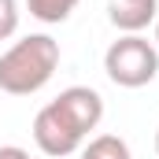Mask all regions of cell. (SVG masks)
<instances>
[{
  "instance_id": "8992f818",
  "label": "cell",
  "mask_w": 159,
  "mask_h": 159,
  "mask_svg": "<svg viewBox=\"0 0 159 159\" xmlns=\"http://www.w3.org/2000/svg\"><path fill=\"white\" fill-rule=\"evenodd\" d=\"M81 159H129V144L115 133H100L81 148Z\"/></svg>"
},
{
  "instance_id": "30bf717a",
  "label": "cell",
  "mask_w": 159,
  "mask_h": 159,
  "mask_svg": "<svg viewBox=\"0 0 159 159\" xmlns=\"http://www.w3.org/2000/svg\"><path fill=\"white\" fill-rule=\"evenodd\" d=\"M156 48H159V19H156Z\"/></svg>"
},
{
  "instance_id": "ba28073f",
  "label": "cell",
  "mask_w": 159,
  "mask_h": 159,
  "mask_svg": "<svg viewBox=\"0 0 159 159\" xmlns=\"http://www.w3.org/2000/svg\"><path fill=\"white\" fill-rule=\"evenodd\" d=\"M19 30V0H0V41Z\"/></svg>"
},
{
  "instance_id": "277c9868",
  "label": "cell",
  "mask_w": 159,
  "mask_h": 159,
  "mask_svg": "<svg viewBox=\"0 0 159 159\" xmlns=\"http://www.w3.org/2000/svg\"><path fill=\"white\" fill-rule=\"evenodd\" d=\"M52 104L74 122L85 137H89V129H96L100 119H104V96H100L96 89H89V85H70V89H63Z\"/></svg>"
},
{
  "instance_id": "8fae6325",
  "label": "cell",
  "mask_w": 159,
  "mask_h": 159,
  "mask_svg": "<svg viewBox=\"0 0 159 159\" xmlns=\"http://www.w3.org/2000/svg\"><path fill=\"white\" fill-rule=\"evenodd\" d=\"M156 156H159V129H156Z\"/></svg>"
},
{
  "instance_id": "7a4b0ae2",
  "label": "cell",
  "mask_w": 159,
  "mask_h": 159,
  "mask_svg": "<svg viewBox=\"0 0 159 159\" xmlns=\"http://www.w3.org/2000/svg\"><path fill=\"white\" fill-rule=\"evenodd\" d=\"M104 70L122 89L148 85L159 74V48H156V41L141 37V34H126V37L111 41V48L104 52Z\"/></svg>"
},
{
  "instance_id": "3957f363",
  "label": "cell",
  "mask_w": 159,
  "mask_h": 159,
  "mask_svg": "<svg viewBox=\"0 0 159 159\" xmlns=\"http://www.w3.org/2000/svg\"><path fill=\"white\" fill-rule=\"evenodd\" d=\"M34 141H37V148L44 152V156L59 159V156L78 152L81 141H85V133H81L56 104H44V107L37 111V119H34Z\"/></svg>"
},
{
  "instance_id": "9c48e42d",
  "label": "cell",
  "mask_w": 159,
  "mask_h": 159,
  "mask_svg": "<svg viewBox=\"0 0 159 159\" xmlns=\"http://www.w3.org/2000/svg\"><path fill=\"white\" fill-rule=\"evenodd\" d=\"M0 159H30V152L19 144H0Z\"/></svg>"
},
{
  "instance_id": "6da1fadb",
  "label": "cell",
  "mask_w": 159,
  "mask_h": 159,
  "mask_svg": "<svg viewBox=\"0 0 159 159\" xmlns=\"http://www.w3.org/2000/svg\"><path fill=\"white\" fill-rule=\"evenodd\" d=\"M59 67V41L48 34H30L0 56V89L11 96H30L44 89Z\"/></svg>"
},
{
  "instance_id": "52a82bcc",
  "label": "cell",
  "mask_w": 159,
  "mask_h": 159,
  "mask_svg": "<svg viewBox=\"0 0 159 159\" xmlns=\"http://www.w3.org/2000/svg\"><path fill=\"white\" fill-rule=\"evenodd\" d=\"M26 7L37 22H63V19H70L78 0H26Z\"/></svg>"
},
{
  "instance_id": "5b68a950",
  "label": "cell",
  "mask_w": 159,
  "mask_h": 159,
  "mask_svg": "<svg viewBox=\"0 0 159 159\" xmlns=\"http://www.w3.org/2000/svg\"><path fill=\"white\" fill-rule=\"evenodd\" d=\"M107 15L122 34H141L159 19V0H107Z\"/></svg>"
}]
</instances>
